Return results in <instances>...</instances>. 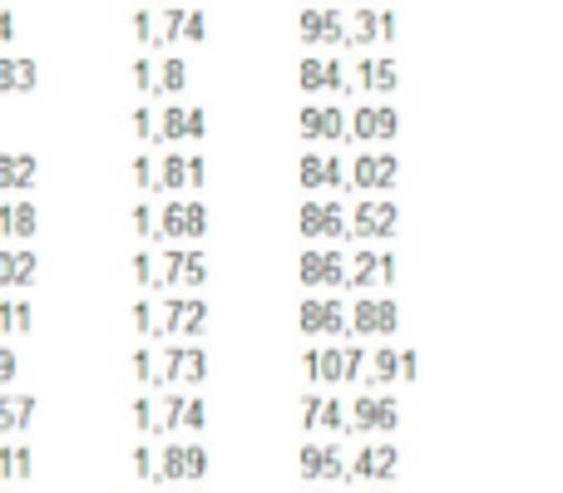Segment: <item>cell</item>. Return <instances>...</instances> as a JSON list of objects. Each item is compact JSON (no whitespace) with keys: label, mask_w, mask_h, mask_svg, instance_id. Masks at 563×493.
<instances>
[{"label":"cell","mask_w":563,"mask_h":493,"mask_svg":"<svg viewBox=\"0 0 563 493\" xmlns=\"http://www.w3.org/2000/svg\"><path fill=\"white\" fill-rule=\"evenodd\" d=\"M164 479H203L208 474V455L203 449H184V445H168L164 449V469H154Z\"/></svg>","instance_id":"obj_1"},{"label":"cell","mask_w":563,"mask_h":493,"mask_svg":"<svg viewBox=\"0 0 563 493\" xmlns=\"http://www.w3.org/2000/svg\"><path fill=\"white\" fill-rule=\"evenodd\" d=\"M208 213L198 203H168L164 208V237H198Z\"/></svg>","instance_id":"obj_2"},{"label":"cell","mask_w":563,"mask_h":493,"mask_svg":"<svg viewBox=\"0 0 563 493\" xmlns=\"http://www.w3.org/2000/svg\"><path fill=\"white\" fill-rule=\"evenodd\" d=\"M356 233L361 237H386V233H396V208L390 203H366L356 213Z\"/></svg>","instance_id":"obj_3"},{"label":"cell","mask_w":563,"mask_h":493,"mask_svg":"<svg viewBox=\"0 0 563 493\" xmlns=\"http://www.w3.org/2000/svg\"><path fill=\"white\" fill-rule=\"evenodd\" d=\"M307 330L311 336H317V330H327V336H341V330H346V316H341L336 311V301H307Z\"/></svg>","instance_id":"obj_4"},{"label":"cell","mask_w":563,"mask_h":493,"mask_svg":"<svg viewBox=\"0 0 563 493\" xmlns=\"http://www.w3.org/2000/svg\"><path fill=\"white\" fill-rule=\"evenodd\" d=\"M396 425V400H361L356 405V429H390Z\"/></svg>","instance_id":"obj_5"},{"label":"cell","mask_w":563,"mask_h":493,"mask_svg":"<svg viewBox=\"0 0 563 493\" xmlns=\"http://www.w3.org/2000/svg\"><path fill=\"white\" fill-rule=\"evenodd\" d=\"M356 330H396V306H390V301H361Z\"/></svg>","instance_id":"obj_6"},{"label":"cell","mask_w":563,"mask_h":493,"mask_svg":"<svg viewBox=\"0 0 563 493\" xmlns=\"http://www.w3.org/2000/svg\"><path fill=\"white\" fill-rule=\"evenodd\" d=\"M35 281V257L30 251H15V257H0V287H30Z\"/></svg>","instance_id":"obj_7"},{"label":"cell","mask_w":563,"mask_h":493,"mask_svg":"<svg viewBox=\"0 0 563 493\" xmlns=\"http://www.w3.org/2000/svg\"><path fill=\"white\" fill-rule=\"evenodd\" d=\"M301 267H307V271H301V277H307L311 287H321V281H341V277H346V271H341V257H336V251H311V257L301 261Z\"/></svg>","instance_id":"obj_8"},{"label":"cell","mask_w":563,"mask_h":493,"mask_svg":"<svg viewBox=\"0 0 563 493\" xmlns=\"http://www.w3.org/2000/svg\"><path fill=\"white\" fill-rule=\"evenodd\" d=\"M35 415V395H0V429H25Z\"/></svg>","instance_id":"obj_9"},{"label":"cell","mask_w":563,"mask_h":493,"mask_svg":"<svg viewBox=\"0 0 563 493\" xmlns=\"http://www.w3.org/2000/svg\"><path fill=\"white\" fill-rule=\"evenodd\" d=\"M356 474L361 479H390L396 474V449H361Z\"/></svg>","instance_id":"obj_10"},{"label":"cell","mask_w":563,"mask_h":493,"mask_svg":"<svg viewBox=\"0 0 563 493\" xmlns=\"http://www.w3.org/2000/svg\"><path fill=\"white\" fill-rule=\"evenodd\" d=\"M0 233H5V237H30V233H35V208H30V203L0 208Z\"/></svg>","instance_id":"obj_11"},{"label":"cell","mask_w":563,"mask_h":493,"mask_svg":"<svg viewBox=\"0 0 563 493\" xmlns=\"http://www.w3.org/2000/svg\"><path fill=\"white\" fill-rule=\"evenodd\" d=\"M301 223H307V227H301V233H307V237L341 233V213H336V208H321V203H311L307 213H301Z\"/></svg>","instance_id":"obj_12"},{"label":"cell","mask_w":563,"mask_h":493,"mask_svg":"<svg viewBox=\"0 0 563 493\" xmlns=\"http://www.w3.org/2000/svg\"><path fill=\"white\" fill-rule=\"evenodd\" d=\"M30 178H35V158H0V188H30Z\"/></svg>","instance_id":"obj_13"},{"label":"cell","mask_w":563,"mask_h":493,"mask_svg":"<svg viewBox=\"0 0 563 493\" xmlns=\"http://www.w3.org/2000/svg\"><path fill=\"white\" fill-rule=\"evenodd\" d=\"M301 459H307V474H311V479H321V474L336 479V474H341V455H336V449H317V445H311Z\"/></svg>","instance_id":"obj_14"},{"label":"cell","mask_w":563,"mask_h":493,"mask_svg":"<svg viewBox=\"0 0 563 493\" xmlns=\"http://www.w3.org/2000/svg\"><path fill=\"white\" fill-rule=\"evenodd\" d=\"M25 474H30V449H15V455L5 449V455H0V479L10 484V479H25Z\"/></svg>","instance_id":"obj_15"},{"label":"cell","mask_w":563,"mask_h":493,"mask_svg":"<svg viewBox=\"0 0 563 493\" xmlns=\"http://www.w3.org/2000/svg\"><path fill=\"white\" fill-rule=\"evenodd\" d=\"M0 330H30V306H25V301L0 306Z\"/></svg>","instance_id":"obj_16"},{"label":"cell","mask_w":563,"mask_h":493,"mask_svg":"<svg viewBox=\"0 0 563 493\" xmlns=\"http://www.w3.org/2000/svg\"><path fill=\"white\" fill-rule=\"evenodd\" d=\"M30 65H0V89H10V85H30Z\"/></svg>","instance_id":"obj_17"},{"label":"cell","mask_w":563,"mask_h":493,"mask_svg":"<svg viewBox=\"0 0 563 493\" xmlns=\"http://www.w3.org/2000/svg\"><path fill=\"white\" fill-rule=\"evenodd\" d=\"M10 380H15V356L0 346V385H10Z\"/></svg>","instance_id":"obj_18"}]
</instances>
